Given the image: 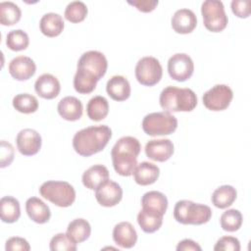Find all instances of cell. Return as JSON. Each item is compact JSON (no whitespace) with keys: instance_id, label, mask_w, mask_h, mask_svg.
Here are the masks:
<instances>
[{"instance_id":"cell-6","label":"cell","mask_w":251,"mask_h":251,"mask_svg":"<svg viewBox=\"0 0 251 251\" xmlns=\"http://www.w3.org/2000/svg\"><path fill=\"white\" fill-rule=\"evenodd\" d=\"M40 195L58 207H70L75 200V191L67 181L47 180L39 187Z\"/></svg>"},{"instance_id":"cell-42","label":"cell","mask_w":251,"mask_h":251,"mask_svg":"<svg viewBox=\"0 0 251 251\" xmlns=\"http://www.w3.org/2000/svg\"><path fill=\"white\" fill-rule=\"evenodd\" d=\"M177 251H201V246L192 239H183L178 242L176 246Z\"/></svg>"},{"instance_id":"cell-32","label":"cell","mask_w":251,"mask_h":251,"mask_svg":"<svg viewBox=\"0 0 251 251\" xmlns=\"http://www.w3.org/2000/svg\"><path fill=\"white\" fill-rule=\"evenodd\" d=\"M13 107L20 113L31 114L38 109V100L28 93H20L13 98Z\"/></svg>"},{"instance_id":"cell-28","label":"cell","mask_w":251,"mask_h":251,"mask_svg":"<svg viewBox=\"0 0 251 251\" xmlns=\"http://www.w3.org/2000/svg\"><path fill=\"white\" fill-rule=\"evenodd\" d=\"M1 220L7 224L17 222L21 217L20 202L13 196H4L0 200Z\"/></svg>"},{"instance_id":"cell-10","label":"cell","mask_w":251,"mask_h":251,"mask_svg":"<svg viewBox=\"0 0 251 251\" xmlns=\"http://www.w3.org/2000/svg\"><path fill=\"white\" fill-rule=\"evenodd\" d=\"M233 98L231 88L226 84H216L207 90L202 97L204 106L214 112L226 110Z\"/></svg>"},{"instance_id":"cell-38","label":"cell","mask_w":251,"mask_h":251,"mask_svg":"<svg viewBox=\"0 0 251 251\" xmlns=\"http://www.w3.org/2000/svg\"><path fill=\"white\" fill-rule=\"evenodd\" d=\"M14 147L11 143L6 140H1V149H0V168H6L11 165L14 160Z\"/></svg>"},{"instance_id":"cell-8","label":"cell","mask_w":251,"mask_h":251,"mask_svg":"<svg viewBox=\"0 0 251 251\" xmlns=\"http://www.w3.org/2000/svg\"><path fill=\"white\" fill-rule=\"evenodd\" d=\"M201 14L205 27L212 32H220L227 25L228 19L222 1H204L201 5Z\"/></svg>"},{"instance_id":"cell-12","label":"cell","mask_w":251,"mask_h":251,"mask_svg":"<svg viewBox=\"0 0 251 251\" xmlns=\"http://www.w3.org/2000/svg\"><path fill=\"white\" fill-rule=\"evenodd\" d=\"M95 198L103 207H114L121 202L123 189L116 181L107 179L96 188Z\"/></svg>"},{"instance_id":"cell-11","label":"cell","mask_w":251,"mask_h":251,"mask_svg":"<svg viewBox=\"0 0 251 251\" xmlns=\"http://www.w3.org/2000/svg\"><path fill=\"white\" fill-rule=\"evenodd\" d=\"M194 72V64L189 55L176 53L168 61V73L176 81H185L191 77Z\"/></svg>"},{"instance_id":"cell-15","label":"cell","mask_w":251,"mask_h":251,"mask_svg":"<svg viewBox=\"0 0 251 251\" xmlns=\"http://www.w3.org/2000/svg\"><path fill=\"white\" fill-rule=\"evenodd\" d=\"M36 72L34 61L27 56H18L9 64V73L13 78L24 81L29 79Z\"/></svg>"},{"instance_id":"cell-17","label":"cell","mask_w":251,"mask_h":251,"mask_svg":"<svg viewBox=\"0 0 251 251\" xmlns=\"http://www.w3.org/2000/svg\"><path fill=\"white\" fill-rule=\"evenodd\" d=\"M35 92L44 99L56 98L61 90V85L58 78L51 74L41 75L34 83Z\"/></svg>"},{"instance_id":"cell-1","label":"cell","mask_w":251,"mask_h":251,"mask_svg":"<svg viewBox=\"0 0 251 251\" xmlns=\"http://www.w3.org/2000/svg\"><path fill=\"white\" fill-rule=\"evenodd\" d=\"M108 61L105 55L96 50L83 53L77 61L76 73L74 76V87L80 94L91 93L97 82L105 75Z\"/></svg>"},{"instance_id":"cell-37","label":"cell","mask_w":251,"mask_h":251,"mask_svg":"<svg viewBox=\"0 0 251 251\" xmlns=\"http://www.w3.org/2000/svg\"><path fill=\"white\" fill-rule=\"evenodd\" d=\"M215 251H239L240 242L236 237L233 236H223L221 237L214 246Z\"/></svg>"},{"instance_id":"cell-2","label":"cell","mask_w":251,"mask_h":251,"mask_svg":"<svg viewBox=\"0 0 251 251\" xmlns=\"http://www.w3.org/2000/svg\"><path fill=\"white\" fill-rule=\"evenodd\" d=\"M111 137L112 130L106 125L88 126L74 135L73 147L78 155L89 157L102 151Z\"/></svg>"},{"instance_id":"cell-16","label":"cell","mask_w":251,"mask_h":251,"mask_svg":"<svg viewBox=\"0 0 251 251\" xmlns=\"http://www.w3.org/2000/svg\"><path fill=\"white\" fill-rule=\"evenodd\" d=\"M172 27L176 33L187 34L194 30L197 25V18L190 9H179L175 12L171 20Z\"/></svg>"},{"instance_id":"cell-34","label":"cell","mask_w":251,"mask_h":251,"mask_svg":"<svg viewBox=\"0 0 251 251\" xmlns=\"http://www.w3.org/2000/svg\"><path fill=\"white\" fill-rule=\"evenodd\" d=\"M87 13H88L87 7L83 2L72 1L67 5L65 9L64 17L67 21L73 24H77L82 22L86 18Z\"/></svg>"},{"instance_id":"cell-33","label":"cell","mask_w":251,"mask_h":251,"mask_svg":"<svg viewBox=\"0 0 251 251\" xmlns=\"http://www.w3.org/2000/svg\"><path fill=\"white\" fill-rule=\"evenodd\" d=\"M242 222H243L242 215L236 209H229L224 212L220 218L222 228L228 232H233L238 230L242 226Z\"/></svg>"},{"instance_id":"cell-27","label":"cell","mask_w":251,"mask_h":251,"mask_svg":"<svg viewBox=\"0 0 251 251\" xmlns=\"http://www.w3.org/2000/svg\"><path fill=\"white\" fill-rule=\"evenodd\" d=\"M237 196L236 189L228 184L218 187L211 196V201L215 207L226 209L233 204Z\"/></svg>"},{"instance_id":"cell-29","label":"cell","mask_w":251,"mask_h":251,"mask_svg":"<svg viewBox=\"0 0 251 251\" xmlns=\"http://www.w3.org/2000/svg\"><path fill=\"white\" fill-rule=\"evenodd\" d=\"M86 113L91 121L99 122L104 120L109 113L108 100L100 95L92 97L86 105Z\"/></svg>"},{"instance_id":"cell-20","label":"cell","mask_w":251,"mask_h":251,"mask_svg":"<svg viewBox=\"0 0 251 251\" xmlns=\"http://www.w3.org/2000/svg\"><path fill=\"white\" fill-rule=\"evenodd\" d=\"M106 91L113 100L125 101L130 96V84L125 76L114 75L107 81Z\"/></svg>"},{"instance_id":"cell-39","label":"cell","mask_w":251,"mask_h":251,"mask_svg":"<svg viewBox=\"0 0 251 251\" xmlns=\"http://www.w3.org/2000/svg\"><path fill=\"white\" fill-rule=\"evenodd\" d=\"M250 1L249 0H233L231 1L232 13L241 19L248 18L250 15Z\"/></svg>"},{"instance_id":"cell-40","label":"cell","mask_w":251,"mask_h":251,"mask_svg":"<svg viewBox=\"0 0 251 251\" xmlns=\"http://www.w3.org/2000/svg\"><path fill=\"white\" fill-rule=\"evenodd\" d=\"M5 249L7 251H17V250L28 251L30 249V246H29V243L25 238L14 236V237H10L6 241Z\"/></svg>"},{"instance_id":"cell-14","label":"cell","mask_w":251,"mask_h":251,"mask_svg":"<svg viewBox=\"0 0 251 251\" xmlns=\"http://www.w3.org/2000/svg\"><path fill=\"white\" fill-rule=\"evenodd\" d=\"M174 143L170 139H152L145 145L146 156L156 162H165L174 154Z\"/></svg>"},{"instance_id":"cell-25","label":"cell","mask_w":251,"mask_h":251,"mask_svg":"<svg viewBox=\"0 0 251 251\" xmlns=\"http://www.w3.org/2000/svg\"><path fill=\"white\" fill-rule=\"evenodd\" d=\"M141 205L142 209L153 211L164 216L168 209V199L162 192L152 190L143 194Z\"/></svg>"},{"instance_id":"cell-5","label":"cell","mask_w":251,"mask_h":251,"mask_svg":"<svg viewBox=\"0 0 251 251\" xmlns=\"http://www.w3.org/2000/svg\"><path fill=\"white\" fill-rule=\"evenodd\" d=\"M212 210L209 206L190 200H179L174 208V218L182 225L200 226L210 221Z\"/></svg>"},{"instance_id":"cell-36","label":"cell","mask_w":251,"mask_h":251,"mask_svg":"<svg viewBox=\"0 0 251 251\" xmlns=\"http://www.w3.org/2000/svg\"><path fill=\"white\" fill-rule=\"evenodd\" d=\"M76 244L67 233H57L50 240L51 251H75Z\"/></svg>"},{"instance_id":"cell-22","label":"cell","mask_w":251,"mask_h":251,"mask_svg":"<svg viewBox=\"0 0 251 251\" xmlns=\"http://www.w3.org/2000/svg\"><path fill=\"white\" fill-rule=\"evenodd\" d=\"M25 211L29 219L36 224H45L51 217L49 207L38 197H30L26 200Z\"/></svg>"},{"instance_id":"cell-21","label":"cell","mask_w":251,"mask_h":251,"mask_svg":"<svg viewBox=\"0 0 251 251\" xmlns=\"http://www.w3.org/2000/svg\"><path fill=\"white\" fill-rule=\"evenodd\" d=\"M132 175L137 184L142 186L150 185L158 179L160 176V169L157 165L144 161L136 165Z\"/></svg>"},{"instance_id":"cell-9","label":"cell","mask_w":251,"mask_h":251,"mask_svg":"<svg viewBox=\"0 0 251 251\" xmlns=\"http://www.w3.org/2000/svg\"><path fill=\"white\" fill-rule=\"evenodd\" d=\"M163 75V69L158 59L152 56L143 57L135 66V77L137 81L145 86L157 84Z\"/></svg>"},{"instance_id":"cell-30","label":"cell","mask_w":251,"mask_h":251,"mask_svg":"<svg viewBox=\"0 0 251 251\" xmlns=\"http://www.w3.org/2000/svg\"><path fill=\"white\" fill-rule=\"evenodd\" d=\"M91 233L90 224L81 218L72 221L67 227V234L75 242L81 243L89 238Z\"/></svg>"},{"instance_id":"cell-4","label":"cell","mask_w":251,"mask_h":251,"mask_svg":"<svg viewBox=\"0 0 251 251\" xmlns=\"http://www.w3.org/2000/svg\"><path fill=\"white\" fill-rule=\"evenodd\" d=\"M160 106L166 112H190L197 106V96L190 88H179L169 85L159 98Z\"/></svg>"},{"instance_id":"cell-41","label":"cell","mask_w":251,"mask_h":251,"mask_svg":"<svg viewBox=\"0 0 251 251\" xmlns=\"http://www.w3.org/2000/svg\"><path fill=\"white\" fill-rule=\"evenodd\" d=\"M127 3L131 6H134L140 12L149 13L155 10L159 1L158 0H133V1H127Z\"/></svg>"},{"instance_id":"cell-35","label":"cell","mask_w":251,"mask_h":251,"mask_svg":"<svg viewBox=\"0 0 251 251\" xmlns=\"http://www.w3.org/2000/svg\"><path fill=\"white\" fill-rule=\"evenodd\" d=\"M29 38L25 31L22 29H13L8 32L6 45L12 51H22L27 48Z\"/></svg>"},{"instance_id":"cell-24","label":"cell","mask_w":251,"mask_h":251,"mask_svg":"<svg viewBox=\"0 0 251 251\" xmlns=\"http://www.w3.org/2000/svg\"><path fill=\"white\" fill-rule=\"evenodd\" d=\"M81 179L86 188L96 190L101 183L109 179V171L103 165H93L83 173Z\"/></svg>"},{"instance_id":"cell-31","label":"cell","mask_w":251,"mask_h":251,"mask_svg":"<svg viewBox=\"0 0 251 251\" xmlns=\"http://www.w3.org/2000/svg\"><path fill=\"white\" fill-rule=\"evenodd\" d=\"M22 17L20 7L11 1L0 3V23L3 25H13L17 24Z\"/></svg>"},{"instance_id":"cell-23","label":"cell","mask_w":251,"mask_h":251,"mask_svg":"<svg viewBox=\"0 0 251 251\" xmlns=\"http://www.w3.org/2000/svg\"><path fill=\"white\" fill-rule=\"evenodd\" d=\"M40 31L47 37H56L60 35L65 27L62 16L57 13H47L42 16L39 22Z\"/></svg>"},{"instance_id":"cell-3","label":"cell","mask_w":251,"mask_h":251,"mask_svg":"<svg viewBox=\"0 0 251 251\" xmlns=\"http://www.w3.org/2000/svg\"><path fill=\"white\" fill-rule=\"evenodd\" d=\"M141 145L133 136H123L113 146L111 157L116 173L122 176H129L137 165V157Z\"/></svg>"},{"instance_id":"cell-19","label":"cell","mask_w":251,"mask_h":251,"mask_svg":"<svg viewBox=\"0 0 251 251\" xmlns=\"http://www.w3.org/2000/svg\"><path fill=\"white\" fill-rule=\"evenodd\" d=\"M57 110L64 120L75 122L81 118L83 107L81 101L76 97L66 96L59 101Z\"/></svg>"},{"instance_id":"cell-13","label":"cell","mask_w":251,"mask_h":251,"mask_svg":"<svg viewBox=\"0 0 251 251\" xmlns=\"http://www.w3.org/2000/svg\"><path fill=\"white\" fill-rule=\"evenodd\" d=\"M17 148L24 156H33L41 148L42 140L40 134L32 128L22 129L16 137Z\"/></svg>"},{"instance_id":"cell-18","label":"cell","mask_w":251,"mask_h":251,"mask_svg":"<svg viewBox=\"0 0 251 251\" xmlns=\"http://www.w3.org/2000/svg\"><path fill=\"white\" fill-rule=\"evenodd\" d=\"M113 239L123 248H132L137 241V232L130 223L121 222L113 229Z\"/></svg>"},{"instance_id":"cell-7","label":"cell","mask_w":251,"mask_h":251,"mask_svg":"<svg viewBox=\"0 0 251 251\" xmlns=\"http://www.w3.org/2000/svg\"><path fill=\"white\" fill-rule=\"evenodd\" d=\"M141 126L143 131L150 136L169 135L176 131L177 120L169 112H155L146 115Z\"/></svg>"},{"instance_id":"cell-26","label":"cell","mask_w":251,"mask_h":251,"mask_svg":"<svg viewBox=\"0 0 251 251\" xmlns=\"http://www.w3.org/2000/svg\"><path fill=\"white\" fill-rule=\"evenodd\" d=\"M163 217L159 213L141 209L137 214V223L144 232L153 233L162 226Z\"/></svg>"}]
</instances>
